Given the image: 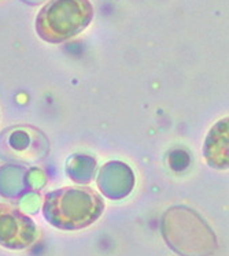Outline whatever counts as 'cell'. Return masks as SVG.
<instances>
[{"mask_svg":"<svg viewBox=\"0 0 229 256\" xmlns=\"http://www.w3.org/2000/svg\"><path fill=\"white\" fill-rule=\"evenodd\" d=\"M37 238L35 222L10 204H0V246L9 250H25Z\"/></svg>","mask_w":229,"mask_h":256,"instance_id":"4","label":"cell"},{"mask_svg":"<svg viewBox=\"0 0 229 256\" xmlns=\"http://www.w3.org/2000/svg\"><path fill=\"white\" fill-rule=\"evenodd\" d=\"M203 154L206 162L215 168H228V120L217 122L208 132Z\"/></svg>","mask_w":229,"mask_h":256,"instance_id":"6","label":"cell"},{"mask_svg":"<svg viewBox=\"0 0 229 256\" xmlns=\"http://www.w3.org/2000/svg\"><path fill=\"white\" fill-rule=\"evenodd\" d=\"M103 210V199L92 189L62 188L47 194L43 212L58 229L78 230L92 225Z\"/></svg>","mask_w":229,"mask_h":256,"instance_id":"1","label":"cell"},{"mask_svg":"<svg viewBox=\"0 0 229 256\" xmlns=\"http://www.w3.org/2000/svg\"><path fill=\"white\" fill-rule=\"evenodd\" d=\"M162 233L172 250L182 256H208L215 248V237L196 212L173 207L162 220Z\"/></svg>","mask_w":229,"mask_h":256,"instance_id":"2","label":"cell"},{"mask_svg":"<svg viewBox=\"0 0 229 256\" xmlns=\"http://www.w3.org/2000/svg\"><path fill=\"white\" fill-rule=\"evenodd\" d=\"M92 18L89 0H51L37 14L36 32L44 42L58 44L80 34Z\"/></svg>","mask_w":229,"mask_h":256,"instance_id":"3","label":"cell"},{"mask_svg":"<svg viewBox=\"0 0 229 256\" xmlns=\"http://www.w3.org/2000/svg\"><path fill=\"white\" fill-rule=\"evenodd\" d=\"M98 185L107 198L121 199L129 194L133 186V176L122 163H107L100 172Z\"/></svg>","mask_w":229,"mask_h":256,"instance_id":"5","label":"cell"}]
</instances>
